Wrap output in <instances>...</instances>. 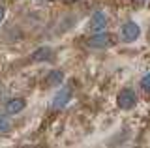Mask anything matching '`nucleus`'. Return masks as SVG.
I'll return each mask as SVG.
<instances>
[{"mask_svg": "<svg viewBox=\"0 0 150 148\" xmlns=\"http://www.w3.org/2000/svg\"><path fill=\"white\" fill-rule=\"evenodd\" d=\"M141 36V26L137 23L133 21H128L122 25L120 28V39L124 41V43H133V41H137V38Z\"/></svg>", "mask_w": 150, "mask_h": 148, "instance_id": "7ed1b4c3", "label": "nucleus"}, {"mask_svg": "<svg viewBox=\"0 0 150 148\" xmlns=\"http://www.w3.org/2000/svg\"><path fill=\"white\" fill-rule=\"evenodd\" d=\"M25 107H26V101L23 98H13L6 103V113L8 114H19L21 111H25Z\"/></svg>", "mask_w": 150, "mask_h": 148, "instance_id": "423d86ee", "label": "nucleus"}, {"mask_svg": "<svg viewBox=\"0 0 150 148\" xmlns=\"http://www.w3.org/2000/svg\"><path fill=\"white\" fill-rule=\"evenodd\" d=\"M71 99V88H68V86H64V88H60L58 92L54 94L53 98V109H64L66 105H68V101Z\"/></svg>", "mask_w": 150, "mask_h": 148, "instance_id": "20e7f679", "label": "nucleus"}, {"mask_svg": "<svg viewBox=\"0 0 150 148\" xmlns=\"http://www.w3.org/2000/svg\"><path fill=\"white\" fill-rule=\"evenodd\" d=\"M141 88L146 92V94H150V73H146V75L141 79Z\"/></svg>", "mask_w": 150, "mask_h": 148, "instance_id": "9d476101", "label": "nucleus"}, {"mask_svg": "<svg viewBox=\"0 0 150 148\" xmlns=\"http://www.w3.org/2000/svg\"><path fill=\"white\" fill-rule=\"evenodd\" d=\"M116 43H118V38H116L115 34H111V32H105V30L96 32V34L86 41V45L92 47V49H111V47H115Z\"/></svg>", "mask_w": 150, "mask_h": 148, "instance_id": "f257e3e1", "label": "nucleus"}, {"mask_svg": "<svg viewBox=\"0 0 150 148\" xmlns=\"http://www.w3.org/2000/svg\"><path fill=\"white\" fill-rule=\"evenodd\" d=\"M107 15L103 11H94L90 17V30L92 32H103L107 28Z\"/></svg>", "mask_w": 150, "mask_h": 148, "instance_id": "39448f33", "label": "nucleus"}, {"mask_svg": "<svg viewBox=\"0 0 150 148\" xmlns=\"http://www.w3.org/2000/svg\"><path fill=\"white\" fill-rule=\"evenodd\" d=\"M116 105H118L122 111L133 109L135 105H137V94H135V90H131V88H122V90L118 92V96H116Z\"/></svg>", "mask_w": 150, "mask_h": 148, "instance_id": "f03ea898", "label": "nucleus"}, {"mask_svg": "<svg viewBox=\"0 0 150 148\" xmlns=\"http://www.w3.org/2000/svg\"><path fill=\"white\" fill-rule=\"evenodd\" d=\"M30 58L34 60V62H47V60L53 58V49L51 47H40V49H36L34 53H32Z\"/></svg>", "mask_w": 150, "mask_h": 148, "instance_id": "6e6552de", "label": "nucleus"}, {"mask_svg": "<svg viewBox=\"0 0 150 148\" xmlns=\"http://www.w3.org/2000/svg\"><path fill=\"white\" fill-rule=\"evenodd\" d=\"M66 2H75V0H66Z\"/></svg>", "mask_w": 150, "mask_h": 148, "instance_id": "ddd939ff", "label": "nucleus"}, {"mask_svg": "<svg viewBox=\"0 0 150 148\" xmlns=\"http://www.w3.org/2000/svg\"><path fill=\"white\" fill-rule=\"evenodd\" d=\"M11 129V120H9L8 114H0V135L8 133Z\"/></svg>", "mask_w": 150, "mask_h": 148, "instance_id": "1a4fd4ad", "label": "nucleus"}, {"mask_svg": "<svg viewBox=\"0 0 150 148\" xmlns=\"http://www.w3.org/2000/svg\"><path fill=\"white\" fill-rule=\"evenodd\" d=\"M64 81V71H60V69H51L49 73H47L45 77V85L47 86H60Z\"/></svg>", "mask_w": 150, "mask_h": 148, "instance_id": "0eeeda50", "label": "nucleus"}, {"mask_svg": "<svg viewBox=\"0 0 150 148\" xmlns=\"http://www.w3.org/2000/svg\"><path fill=\"white\" fill-rule=\"evenodd\" d=\"M146 4V0H133V6L135 8H141V6H144Z\"/></svg>", "mask_w": 150, "mask_h": 148, "instance_id": "9b49d317", "label": "nucleus"}, {"mask_svg": "<svg viewBox=\"0 0 150 148\" xmlns=\"http://www.w3.org/2000/svg\"><path fill=\"white\" fill-rule=\"evenodd\" d=\"M4 15H6V8H4V6H0V23L4 21Z\"/></svg>", "mask_w": 150, "mask_h": 148, "instance_id": "f8f14e48", "label": "nucleus"}]
</instances>
